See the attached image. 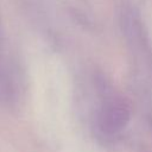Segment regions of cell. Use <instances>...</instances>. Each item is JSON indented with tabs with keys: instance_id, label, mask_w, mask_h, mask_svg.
<instances>
[{
	"instance_id": "obj_1",
	"label": "cell",
	"mask_w": 152,
	"mask_h": 152,
	"mask_svg": "<svg viewBox=\"0 0 152 152\" xmlns=\"http://www.w3.org/2000/svg\"><path fill=\"white\" fill-rule=\"evenodd\" d=\"M131 118L129 103L122 97L108 100L100 112L99 125L103 133L114 134L120 132Z\"/></svg>"
},
{
	"instance_id": "obj_2",
	"label": "cell",
	"mask_w": 152,
	"mask_h": 152,
	"mask_svg": "<svg viewBox=\"0 0 152 152\" xmlns=\"http://www.w3.org/2000/svg\"><path fill=\"white\" fill-rule=\"evenodd\" d=\"M14 94V84L10 76L0 68V101H8Z\"/></svg>"
}]
</instances>
